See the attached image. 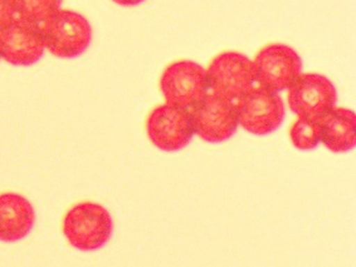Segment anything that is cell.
Masks as SVG:
<instances>
[{"instance_id": "ba28073f", "label": "cell", "mask_w": 356, "mask_h": 267, "mask_svg": "<svg viewBox=\"0 0 356 267\" xmlns=\"http://www.w3.org/2000/svg\"><path fill=\"white\" fill-rule=\"evenodd\" d=\"M146 133L150 142L159 150H183L194 136L191 111L168 103L158 105L147 116Z\"/></svg>"}, {"instance_id": "5bb4252c", "label": "cell", "mask_w": 356, "mask_h": 267, "mask_svg": "<svg viewBox=\"0 0 356 267\" xmlns=\"http://www.w3.org/2000/svg\"><path fill=\"white\" fill-rule=\"evenodd\" d=\"M290 138L297 150H310L316 148L321 142L320 121L298 118L291 127Z\"/></svg>"}, {"instance_id": "9a60e30c", "label": "cell", "mask_w": 356, "mask_h": 267, "mask_svg": "<svg viewBox=\"0 0 356 267\" xmlns=\"http://www.w3.org/2000/svg\"><path fill=\"white\" fill-rule=\"evenodd\" d=\"M17 18L14 0H0V31Z\"/></svg>"}, {"instance_id": "2e32d148", "label": "cell", "mask_w": 356, "mask_h": 267, "mask_svg": "<svg viewBox=\"0 0 356 267\" xmlns=\"http://www.w3.org/2000/svg\"><path fill=\"white\" fill-rule=\"evenodd\" d=\"M113 1L119 4V6H122V7H135V6H139L145 0H113Z\"/></svg>"}, {"instance_id": "8fae6325", "label": "cell", "mask_w": 356, "mask_h": 267, "mask_svg": "<svg viewBox=\"0 0 356 267\" xmlns=\"http://www.w3.org/2000/svg\"><path fill=\"white\" fill-rule=\"evenodd\" d=\"M35 209L20 193H0V242L13 243L26 239L35 225Z\"/></svg>"}, {"instance_id": "52a82bcc", "label": "cell", "mask_w": 356, "mask_h": 267, "mask_svg": "<svg viewBox=\"0 0 356 267\" xmlns=\"http://www.w3.org/2000/svg\"><path fill=\"white\" fill-rule=\"evenodd\" d=\"M252 62L259 87L276 93L289 89L302 71L301 57L286 44L264 46Z\"/></svg>"}, {"instance_id": "9c48e42d", "label": "cell", "mask_w": 356, "mask_h": 267, "mask_svg": "<svg viewBox=\"0 0 356 267\" xmlns=\"http://www.w3.org/2000/svg\"><path fill=\"white\" fill-rule=\"evenodd\" d=\"M194 135L209 144H222L237 132V108L227 98L211 93L191 110Z\"/></svg>"}, {"instance_id": "30bf717a", "label": "cell", "mask_w": 356, "mask_h": 267, "mask_svg": "<svg viewBox=\"0 0 356 267\" xmlns=\"http://www.w3.org/2000/svg\"><path fill=\"white\" fill-rule=\"evenodd\" d=\"M46 52L40 24L15 19L0 31V58L17 67H29L40 62Z\"/></svg>"}, {"instance_id": "6da1fadb", "label": "cell", "mask_w": 356, "mask_h": 267, "mask_svg": "<svg viewBox=\"0 0 356 267\" xmlns=\"http://www.w3.org/2000/svg\"><path fill=\"white\" fill-rule=\"evenodd\" d=\"M113 231V217L108 209L91 201L76 203L62 221V232L68 243L83 252L104 248L110 241Z\"/></svg>"}, {"instance_id": "5b68a950", "label": "cell", "mask_w": 356, "mask_h": 267, "mask_svg": "<svg viewBox=\"0 0 356 267\" xmlns=\"http://www.w3.org/2000/svg\"><path fill=\"white\" fill-rule=\"evenodd\" d=\"M209 88L219 97L238 101L256 83L253 62L242 53L218 54L207 69Z\"/></svg>"}, {"instance_id": "3957f363", "label": "cell", "mask_w": 356, "mask_h": 267, "mask_svg": "<svg viewBox=\"0 0 356 267\" xmlns=\"http://www.w3.org/2000/svg\"><path fill=\"white\" fill-rule=\"evenodd\" d=\"M160 89L168 105L191 111L208 94L207 69L193 60L172 63L161 74Z\"/></svg>"}, {"instance_id": "4fadbf2b", "label": "cell", "mask_w": 356, "mask_h": 267, "mask_svg": "<svg viewBox=\"0 0 356 267\" xmlns=\"http://www.w3.org/2000/svg\"><path fill=\"white\" fill-rule=\"evenodd\" d=\"M17 17L37 24H43L57 13L62 0H14Z\"/></svg>"}, {"instance_id": "277c9868", "label": "cell", "mask_w": 356, "mask_h": 267, "mask_svg": "<svg viewBox=\"0 0 356 267\" xmlns=\"http://www.w3.org/2000/svg\"><path fill=\"white\" fill-rule=\"evenodd\" d=\"M287 91L291 111L298 118L320 121L337 105V88L323 74L301 73Z\"/></svg>"}, {"instance_id": "7c38bea8", "label": "cell", "mask_w": 356, "mask_h": 267, "mask_svg": "<svg viewBox=\"0 0 356 267\" xmlns=\"http://www.w3.org/2000/svg\"><path fill=\"white\" fill-rule=\"evenodd\" d=\"M321 142L334 153L351 150L356 144V114L348 108H334L320 119Z\"/></svg>"}, {"instance_id": "8992f818", "label": "cell", "mask_w": 356, "mask_h": 267, "mask_svg": "<svg viewBox=\"0 0 356 267\" xmlns=\"http://www.w3.org/2000/svg\"><path fill=\"white\" fill-rule=\"evenodd\" d=\"M238 124L256 136H266L284 122L286 111L281 96L262 87L252 88L237 101Z\"/></svg>"}, {"instance_id": "7a4b0ae2", "label": "cell", "mask_w": 356, "mask_h": 267, "mask_svg": "<svg viewBox=\"0 0 356 267\" xmlns=\"http://www.w3.org/2000/svg\"><path fill=\"white\" fill-rule=\"evenodd\" d=\"M46 51L60 59L77 58L92 40V26L82 14L60 9L40 24Z\"/></svg>"}, {"instance_id": "e0dca14e", "label": "cell", "mask_w": 356, "mask_h": 267, "mask_svg": "<svg viewBox=\"0 0 356 267\" xmlns=\"http://www.w3.org/2000/svg\"><path fill=\"white\" fill-rule=\"evenodd\" d=\"M0 59H1V58H0Z\"/></svg>"}]
</instances>
